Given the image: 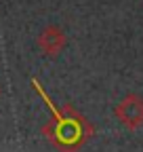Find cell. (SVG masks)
<instances>
[{"mask_svg": "<svg viewBox=\"0 0 143 152\" xmlns=\"http://www.w3.org/2000/svg\"><path fill=\"white\" fill-rule=\"evenodd\" d=\"M114 116L120 121L122 127H126L131 131L143 127V97L137 93H129L116 104Z\"/></svg>", "mask_w": 143, "mask_h": 152, "instance_id": "obj_1", "label": "cell"}, {"mask_svg": "<svg viewBox=\"0 0 143 152\" xmlns=\"http://www.w3.org/2000/svg\"><path fill=\"white\" fill-rule=\"evenodd\" d=\"M40 47H42V51L46 55H57L65 47V34L59 28H48L40 36Z\"/></svg>", "mask_w": 143, "mask_h": 152, "instance_id": "obj_2", "label": "cell"}]
</instances>
